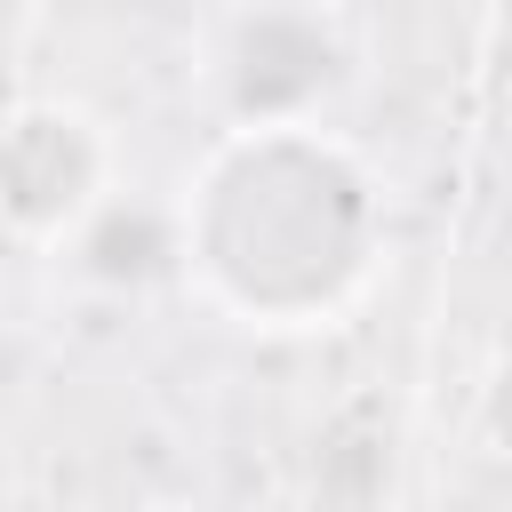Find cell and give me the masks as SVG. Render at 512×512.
<instances>
[{
	"label": "cell",
	"mask_w": 512,
	"mask_h": 512,
	"mask_svg": "<svg viewBox=\"0 0 512 512\" xmlns=\"http://www.w3.org/2000/svg\"><path fill=\"white\" fill-rule=\"evenodd\" d=\"M88 176H96V152H88V128L72 112H24L0 128V208L32 224H56L88 200Z\"/></svg>",
	"instance_id": "1"
}]
</instances>
